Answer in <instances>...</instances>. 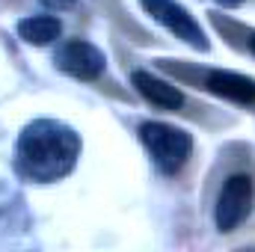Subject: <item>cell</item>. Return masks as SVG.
Masks as SVG:
<instances>
[{"mask_svg": "<svg viewBox=\"0 0 255 252\" xmlns=\"http://www.w3.org/2000/svg\"><path fill=\"white\" fill-rule=\"evenodd\" d=\"M80 157V136L63 122L36 119L27 125L15 145V169L33 184H51L65 178Z\"/></svg>", "mask_w": 255, "mask_h": 252, "instance_id": "1", "label": "cell"}, {"mask_svg": "<svg viewBox=\"0 0 255 252\" xmlns=\"http://www.w3.org/2000/svg\"><path fill=\"white\" fill-rule=\"evenodd\" d=\"M139 139H142V145L148 148L154 166L163 175H175L187 163V157L193 151L190 133L181 130V127L163 125V122H145L139 127Z\"/></svg>", "mask_w": 255, "mask_h": 252, "instance_id": "2", "label": "cell"}, {"mask_svg": "<svg viewBox=\"0 0 255 252\" xmlns=\"http://www.w3.org/2000/svg\"><path fill=\"white\" fill-rule=\"evenodd\" d=\"M139 6H142L157 24H163L175 39L187 42L190 48L208 51V36H205V30L199 27V21L193 18L181 3H175V0H139Z\"/></svg>", "mask_w": 255, "mask_h": 252, "instance_id": "3", "label": "cell"}, {"mask_svg": "<svg viewBox=\"0 0 255 252\" xmlns=\"http://www.w3.org/2000/svg\"><path fill=\"white\" fill-rule=\"evenodd\" d=\"M253 196H255V184L250 175H232L220 196H217V208H214V223L220 232H235L244 217L253 208Z\"/></svg>", "mask_w": 255, "mask_h": 252, "instance_id": "4", "label": "cell"}, {"mask_svg": "<svg viewBox=\"0 0 255 252\" xmlns=\"http://www.w3.org/2000/svg\"><path fill=\"white\" fill-rule=\"evenodd\" d=\"M57 65L77 80H95L104 71V54L95 45H89L83 39H74V42H68L57 51Z\"/></svg>", "mask_w": 255, "mask_h": 252, "instance_id": "5", "label": "cell"}, {"mask_svg": "<svg viewBox=\"0 0 255 252\" xmlns=\"http://www.w3.org/2000/svg\"><path fill=\"white\" fill-rule=\"evenodd\" d=\"M133 86L148 104H154L160 110H178L184 104V95L172 83H166V80H160V77H154L148 71H133Z\"/></svg>", "mask_w": 255, "mask_h": 252, "instance_id": "6", "label": "cell"}, {"mask_svg": "<svg viewBox=\"0 0 255 252\" xmlns=\"http://www.w3.org/2000/svg\"><path fill=\"white\" fill-rule=\"evenodd\" d=\"M208 89L220 98H229L235 104H250L255 101V80L235 74V71H211L208 74Z\"/></svg>", "mask_w": 255, "mask_h": 252, "instance_id": "7", "label": "cell"}, {"mask_svg": "<svg viewBox=\"0 0 255 252\" xmlns=\"http://www.w3.org/2000/svg\"><path fill=\"white\" fill-rule=\"evenodd\" d=\"M63 27L54 15H30L18 21V36L27 45H51L54 39H60Z\"/></svg>", "mask_w": 255, "mask_h": 252, "instance_id": "8", "label": "cell"}, {"mask_svg": "<svg viewBox=\"0 0 255 252\" xmlns=\"http://www.w3.org/2000/svg\"><path fill=\"white\" fill-rule=\"evenodd\" d=\"M42 3H45V6H51V9H68L74 0H42Z\"/></svg>", "mask_w": 255, "mask_h": 252, "instance_id": "9", "label": "cell"}, {"mask_svg": "<svg viewBox=\"0 0 255 252\" xmlns=\"http://www.w3.org/2000/svg\"><path fill=\"white\" fill-rule=\"evenodd\" d=\"M214 3H220V6H241V3H247V0H214Z\"/></svg>", "mask_w": 255, "mask_h": 252, "instance_id": "10", "label": "cell"}, {"mask_svg": "<svg viewBox=\"0 0 255 252\" xmlns=\"http://www.w3.org/2000/svg\"><path fill=\"white\" fill-rule=\"evenodd\" d=\"M250 51H253V54H255V36H253V39H250Z\"/></svg>", "mask_w": 255, "mask_h": 252, "instance_id": "11", "label": "cell"}]
</instances>
